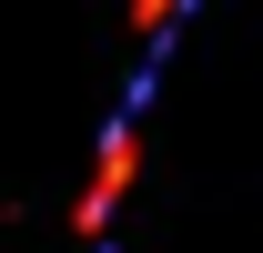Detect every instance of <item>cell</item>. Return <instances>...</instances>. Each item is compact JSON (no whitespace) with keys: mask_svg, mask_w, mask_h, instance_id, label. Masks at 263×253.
Segmentation results:
<instances>
[{"mask_svg":"<svg viewBox=\"0 0 263 253\" xmlns=\"http://www.w3.org/2000/svg\"><path fill=\"white\" fill-rule=\"evenodd\" d=\"M132 162H142V132H132V122H111V132H101V162H91V183L71 192V233H81V243H101V223L122 213V192H132Z\"/></svg>","mask_w":263,"mask_h":253,"instance_id":"obj_1","label":"cell"}]
</instances>
